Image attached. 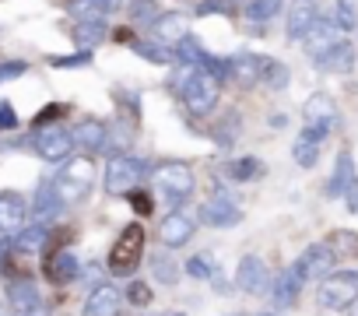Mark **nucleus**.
Listing matches in <instances>:
<instances>
[{
	"label": "nucleus",
	"mask_w": 358,
	"mask_h": 316,
	"mask_svg": "<svg viewBox=\"0 0 358 316\" xmlns=\"http://www.w3.org/2000/svg\"><path fill=\"white\" fill-rule=\"evenodd\" d=\"M172 88H176V95L183 99V106H187L194 116L215 113L218 95H222L218 78H215L208 67H201V64H183V67H179V74L172 78Z\"/></svg>",
	"instance_id": "1"
},
{
	"label": "nucleus",
	"mask_w": 358,
	"mask_h": 316,
	"mask_svg": "<svg viewBox=\"0 0 358 316\" xmlns=\"http://www.w3.org/2000/svg\"><path fill=\"white\" fill-rule=\"evenodd\" d=\"M151 187L165 201V208L176 211L179 204L194 194L197 180H194V169L187 162H162L158 169H151Z\"/></svg>",
	"instance_id": "2"
},
{
	"label": "nucleus",
	"mask_w": 358,
	"mask_h": 316,
	"mask_svg": "<svg viewBox=\"0 0 358 316\" xmlns=\"http://www.w3.org/2000/svg\"><path fill=\"white\" fill-rule=\"evenodd\" d=\"M144 225H137V222H130L120 236H116V243L109 246V271L113 274H120V278H130L134 271H137V264H141V257H144Z\"/></svg>",
	"instance_id": "3"
},
{
	"label": "nucleus",
	"mask_w": 358,
	"mask_h": 316,
	"mask_svg": "<svg viewBox=\"0 0 358 316\" xmlns=\"http://www.w3.org/2000/svg\"><path fill=\"white\" fill-rule=\"evenodd\" d=\"M148 176H151V169H148L144 158H134V155L123 151V155H113L109 166H106V190L127 197V194L137 190Z\"/></svg>",
	"instance_id": "4"
},
{
	"label": "nucleus",
	"mask_w": 358,
	"mask_h": 316,
	"mask_svg": "<svg viewBox=\"0 0 358 316\" xmlns=\"http://www.w3.org/2000/svg\"><path fill=\"white\" fill-rule=\"evenodd\" d=\"M53 183H57L64 204H78V201L88 197V190H92V183H95V162H92L88 155L71 158V162L60 169V176H57Z\"/></svg>",
	"instance_id": "5"
},
{
	"label": "nucleus",
	"mask_w": 358,
	"mask_h": 316,
	"mask_svg": "<svg viewBox=\"0 0 358 316\" xmlns=\"http://www.w3.org/2000/svg\"><path fill=\"white\" fill-rule=\"evenodd\" d=\"M316 295H320L323 309H334V313L351 309L358 302V271H334V274H327L320 281Z\"/></svg>",
	"instance_id": "6"
},
{
	"label": "nucleus",
	"mask_w": 358,
	"mask_h": 316,
	"mask_svg": "<svg viewBox=\"0 0 358 316\" xmlns=\"http://www.w3.org/2000/svg\"><path fill=\"white\" fill-rule=\"evenodd\" d=\"M302 116H306L302 137H309V141L320 144V141L334 130V123H337V106H334V99H330L327 92H313V95L306 99V106H302Z\"/></svg>",
	"instance_id": "7"
},
{
	"label": "nucleus",
	"mask_w": 358,
	"mask_h": 316,
	"mask_svg": "<svg viewBox=\"0 0 358 316\" xmlns=\"http://www.w3.org/2000/svg\"><path fill=\"white\" fill-rule=\"evenodd\" d=\"M74 130H64V127H39L36 130V151L43 162H64L74 151Z\"/></svg>",
	"instance_id": "8"
},
{
	"label": "nucleus",
	"mask_w": 358,
	"mask_h": 316,
	"mask_svg": "<svg viewBox=\"0 0 358 316\" xmlns=\"http://www.w3.org/2000/svg\"><path fill=\"white\" fill-rule=\"evenodd\" d=\"M204 225H211V229H236L239 222H243V211L225 197V194H215L211 201H204L201 204V215H197Z\"/></svg>",
	"instance_id": "9"
},
{
	"label": "nucleus",
	"mask_w": 358,
	"mask_h": 316,
	"mask_svg": "<svg viewBox=\"0 0 358 316\" xmlns=\"http://www.w3.org/2000/svg\"><path fill=\"white\" fill-rule=\"evenodd\" d=\"M334 264H337V253H334L330 243H313V246H306V253L299 257V271H302L306 278H316V281H323L327 274H334Z\"/></svg>",
	"instance_id": "10"
},
{
	"label": "nucleus",
	"mask_w": 358,
	"mask_h": 316,
	"mask_svg": "<svg viewBox=\"0 0 358 316\" xmlns=\"http://www.w3.org/2000/svg\"><path fill=\"white\" fill-rule=\"evenodd\" d=\"M43 274L53 281V285H71L81 278V264L71 250H50L46 260H43Z\"/></svg>",
	"instance_id": "11"
},
{
	"label": "nucleus",
	"mask_w": 358,
	"mask_h": 316,
	"mask_svg": "<svg viewBox=\"0 0 358 316\" xmlns=\"http://www.w3.org/2000/svg\"><path fill=\"white\" fill-rule=\"evenodd\" d=\"M25 218H29V204H25L22 194H15V190L0 194V232H4V236H18L25 229Z\"/></svg>",
	"instance_id": "12"
},
{
	"label": "nucleus",
	"mask_w": 358,
	"mask_h": 316,
	"mask_svg": "<svg viewBox=\"0 0 358 316\" xmlns=\"http://www.w3.org/2000/svg\"><path fill=\"white\" fill-rule=\"evenodd\" d=\"M190 236H194V218H190L187 211L176 208V211H169V215L162 218V246H165V250L187 246Z\"/></svg>",
	"instance_id": "13"
},
{
	"label": "nucleus",
	"mask_w": 358,
	"mask_h": 316,
	"mask_svg": "<svg viewBox=\"0 0 358 316\" xmlns=\"http://www.w3.org/2000/svg\"><path fill=\"white\" fill-rule=\"evenodd\" d=\"M151 32H155V39H158L162 46L172 50V46H179V43L190 36V22H187V15H179V11H165V15L155 18Z\"/></svg>",
	"instance_id": "14"
},
{
	"label": "nucleus",
	"mask_w": 358,
	"mask_h": 316,
	"mask_svg": "<svg viewBox=\"0 0 358 316\" xmlns=\"http://www.w3.org/2000/svg\"><path fill=\"white\" fill-rule=\"evenodd\" d=\"M236 285L246 292V295H264L267 285H271V274L264 267L260 257H243L239 260V271H236Z\"/></svg>",
	"instance_id": "15"
},
{
	"label": "nucleus",
	"mask_w": 358,
	"mask_h": 316,
	"mask_svg": "<svg viewBox=\"0 0 358 316\" xmlns=\"http://www.w3.org/2000/svg\"><path fill=\"white\" fill-rule=\"evenodd\" d=\"M264 67H267V57H260V53H236V57H229V78L239 81L243 88L257 85L264 78Z\"/></svg>",
	"instance_id": "16"
},
{
	"label": "nucleus",
	"mask_w": 358,
	"mask_h": 316,
	"mask_svg": "<svg viewBox=\"0 0 358 316\" xmlns=\"http://www.w3.org/2000/svg\"><path fill=\"white\" fill-rule=\"evenodd\" d=\"M74 144L85 151V155H95V151H106L109 144V127L95 116H85L78 127H74Z\"/></svg>",
	"instance_id": "17"
},
{
	"label": "nucleus",
	"mask_w": 358,
	"mask_h": 316,
	"mask_svg": "<svg viewBox=\"0 0 358 316\" xmlns=\"http://www.w3.org/2000/svg\"><path fill=\"white\" fill-rule=\"evenodd\" d=\"M302 281H306V274L299 271V264L288 267V271H281L278 281H274V288H271L274 306H278V309H292V306L299 302V295H302Z\"/></svg>",
	"instance_id": "18"
},
{
	"label": "nucleus",
	"mask_w": 358,
	"mask_h": 316,
	"mask_svg": "<svg viewBox=\"0 0 358 316\" xmlns=\"http://www.w3.org/2000/svg\"><path fill=\"white\" fill-rule=\"evenodd\" d=\"M36 302H43V295H39V285L25 274V278H11L8 281V306L22 316V313H29Z\"/></svg>",
	"instance_id": "19"
},
{
	"label": "nucleus",
	"mask_w": 358,
	"mask_h": 316,
	"mask_svg": "<svg viewBox=\"0 0 358 316\" xmlns=\"http://www.w3.org/2000/svg\"><path fill=\"white\" fill-rule=\"evenodd\" d=\"M355 187V162H351V151H337L334 158V173L327 180V194L330 197H344Z\"/></svg>",
	"instance_id": "20"
},
{
	"label": "nucleus",
	"mask_w": 358,
	"mask_h": 316,
	"mask_svg": "<svg viewBox=\"0 0 358 316\" xmlns=\"http://www.w3.org/2000/svg\"><path fill=\"white\" fill-rule=\"evenodd\" d=\"M67 204H64V197H60V190H57V183H43L39 190H36V204H32V215H36V222H43V225H50L60 211H64Z\"/></svg>",
	"instance_id": "21"
},
{
	"label": "nucleus",
	"mask_w": 358,
	"mask_h": 316,
	"mask_svg": "<svg viewBox=\"0 0 358 316\" xmlns=\"http://www.w3.org/2000/svg\"><path fill=\"white\" fill-rule=\"evenodd\" d=\"M120 302H123V295L113 285H95L88 302H85V316H116Z\"/></svg>",
	"instance_id": "22"
},
{
	"label": "nucleus",
	"mask_w": 358,
	"mask_h": 316,
	"mask_svg": "<svg viewBox=\"0 0 358 316\" xmlns=\"http://www.w3.org/2000/svg\"><path fill=\"white\" fill-rule=\"evenodd\" d=\"M320 22V11L309 4V0H295V8L288 11V39H306L313 32V25Z\"/></svg>",
	"instance_id": "23"
},
{
	"label": "nucleus",
	"mask_w": 358,
	"mask_h": 316,
	"mask_svg": "<svg viewBox=\"0 0 358 316\" xmlns=\"http://www.w3.org/2000/svg\"><path fill=\"white\" fill-rule=\"evenodd\" d=\"M337 32H341V29H337L334 22H323V18H320V22L313 25V32H309V36L302 39L306 53H309L313 60H320V57H323V53H327V50H330V46L337 43Z\"/></svg>",
	"instance_id": "24"
},
{
	"label": "nucleus",
	"mask_w": 358,
	"mask_h": 316,
	"mask_svg": "<svg viewBox=\"0 0 358 316\" xmlns=\"http://www.w3.org/2000/svg\"><path fill=\"white\" fill-rule=\"evenodd\" d=\"M316 64H320L323 71H330V74H348V71L355 67V46H351L348 39H337Z\"/></svg>",
	"instance_id": "25"
},
{
	"label": "nucleus",
	"mask_w": 358,
	"mask_h": 316,
	"mask_svg": "<svg viewBox=\"0 0 358 316\" xmlns=\"http://www.w3.org/2000/svg\"><path fill=\"white\" fill-rule=\"evenodd\" d=\"M106 36H109L106 18H78V25H74V46H78V50H88V53H92Z\"/></svg>",
	"instance_id": "26"
},
{
	"label": "nucleus",
	"mask_w": 358,
	"mask_h": 316,
	"mask_svg": "<svg viewBox=\"0 0 358 316\" xmlns=\"http://www.w3.org/2000/svg\"><path fill=\"white\" fill-rule=\"evenodd\" d=\"M50 246V225H43V222H32V225H25L18 236H15V250L25 257V253H43Z\"/></svg>",
	"instance_id": "27"
},
{
	"label": "nucleus",
	"mask_w": 358,
	"mask_h": 316,
	"mask_svg": "<svg viewBox=\"0 0 358 316\" xmlns=\"http://www.w3.org/2000/svg\"><path fill=\"white\" fill-rule=\"evenodd\" d=\"M120 8V0H67V11L74 18H109Z\"/></svg>",
	"instance_id": "28"
},
{
	"label": "nucleus",
	"mask_w": 358,
	"mask_h": 316,
	"mask_svg": "<svg viewBox=\"0 0 358 316\" xmlns=\"http://www.w3.org/2000/svg\"><path fill=\"white\" fill-rule=\"evenodd\" d=\"M225 176L236 180V183H250V180H260L264 176V162L260 158H232V162H225Z\"/></svg>",
	"instance_id": "29"
},
{
	"label": "nucleus",
	"mask_w": 358,
	"mask_h": 316,
	"mask_svg": "<svg viewBox=\"0 0 358 316\" xmlns=\"http://www.w3.org/2000/svg\"><path fill=\"white\" fill-rule=\"evenodd\" d=\"M130 50H134L137 57H144L148 64H158V67H165V64H172V60H176V53H172L169 46H162L158 39H151V43H148V39H137Z\"/></svg>",
	"instance_id": "30"
},
{
	"label": "nucleus",
	"mask_w": 358,
	"mask_h": 316,
	"mask_svg": "<svg viewBox=\"0 0 358 316\" xmlns=\"http://www.w3.org/2000/svg\"><path fill=\"white\" fill-rule=\"evenodd\" d=\"M327 243L334 246L337 260H358V232H351V229H334Z\"/></svg>",
	"instance_id": "31"
},
{
	"label": "nucleus",
	"mask_w": 358,
	"mask_h": 316,
	"mask_svg": "<svg viewBox=\"0 0 358 316\" xmlns=\"http://www.w3.org/2000/svg\"><path fill=\"white\" fill-rule=\"evenodd\" d=\"M281 0H250L246 4V18L250 22H274L278 15H281Z\"/></svg>",
	"instance_id": "32"
},
{
	"label": "nucleus",
	"mask_w": 358,
	"mask_h": 316,
	"mask_svg": "<svg viewBox=\"0 0 358 316\" xmlns=\"http://www.w3.org/2000/svg\"><path fill=\"white\" fill-rule=\"evenodd\" d=\"M151 271H155V278H158L162 285H176V281H179V264H176L172 257H165V250L151 257Z\"/></svg>",
	"instance_id": "33"
},
{
	"label": "nucleus",
	"mask_w": 358,
	"mask_h": 316,
	"mask_svg": "<svg viewBox=\"0 0 358 316\" xmlns=\"http://www.w3.org/2000/svg\"><path fill=\"white\" fill-rule=\"evenodd\" d=\"M158 15H162L158 0H130V22L134 25H155Z\"/></svg>",
	"instance_id": "34"
},
{
	"label": "nucleus",
	"mask_w": 358,
	"mask_h": 316,
	"mask_svg": "<svg viewBox=\"0 0 358 316\" xmlns=\"http://www.w3.org/2000/svg\"><path fill=\"white\" fill-rule=\"evenodd\" d=\"M215 257L211 253H194L190 260H187V274L190 278H197V281H211L215 278Z\"/></svg>",
	"instance_id": "35"
},
{
	"label": "nucleus",
	"mask_w": 358,
	"mask_h": 316,
	"mask_svg": "<svg viewBox=\"0 0 358 316\" xmlns=\"http://www.w3.org/2000/svg\"><path fill=\"white\" fill-rule=\"evenodd\" d=\"M292 158H295V162H299L302 169H313V166L320 162V144H316V141H309V137H302V141H295Z\"/></svg>",
	"instance_id": "36"
},
{
	"label": "nucleus",
	"mask_w": 358,
	"mask_h": 316,
	"mask_svg": "<svg viewBox=\"0 0 358 316\" xmlns=\"http://www.w3.org/2000/svg\"><path fill=\"white\" fill-rule=\"evenodd\" d=\"M264 81H267V88H278V92H281V88H288V81H292V78H288V67H285V64H278V60H271V57H267Z\"/></svg>",
	"instance_id": "37"
},
{
	"label": "nucleus",
	"mask_w": 358,
	"mask_h": 316,
	"mask_svg": "<svg viewBox=\"0 0 358 316\" xmlns=\"http://www.w3.org/2000/svg\"><path fill=\"white\" fill-rule=\"evenodd\" d=\"M215 141L222 144V148H232L236 141H239V116H225V123H218L215 127Z\"/></svg>",
	"instance_id": "38"
},
{
	"label": "nucleus",
	"mask_w": 358,
	"mask_h": 316,
	"mask_svg": "<svg viewBox=\"0 0 358 316\" xmlns=\"http://www.w3.org/2000/svg\"><path fill=\"white\" fill-rule=\"evenodd\" d=\"M334 25H337L341 32H351V29L358 25V11H355V4H351V0H337V11H334Z\"/></svg>",
	"instance_id": "39"
},
{
	"label": "nucleus",
	"mask_w": 358,
	"mask_h": 316,
	"mask_svg": "<svg viewBox=\"0 0 358 316\" xmlns=\"http://www.w3.org/2000/svg\"><path fill=\"white\" fill-rule=\"evenodd\" d=\"M127 299H130V306L144 309V306H151V288H148L144 281H130V285H127Z\"/></svg>",
	"instance_id": "40"
},
{
	"label": "nucleus",
	"mask_w": 358,
	"mask_h": 316,
	"mask_svg": "<svg viewBox=\"0 0 358 316\" xmlns=\"http://www.w3.org/2000/svg\"><path fill=\"white\" fill-rule=\"evenodd\" d=\"M25 71H29V64H25V60H8V64H0V85L22 78Z\"/></svg>",
	"instance_id": "41"
},
{
	"label": "nucleus",
	"mask_w": 358,
	"mask_h": 316,
	"mask_svg": "<svg viewBox=\"0 0 358 316\" xmlns=\"http://www.w3.org/2000/svg\"><path fill=\"white\" fill-rule=\"evenodd\" d=\"M127 201L134 204V211H137V215H151V194H148V190H141V187H137V190H130V194H127Z\"/></svg>",
	"instance_id": "42"
},
{
	"label": "nucleus",
	"mask_w": 358,
	"mask_h": 316,
	"mask_svg": "<svg viewBox=\"0 0 358 316\" xmlns=\"http://www.w3.org/2000/svg\"><path fill=\"white\" fill-rule=\"evenodd\" d=\"M88 60H92V53H88V50H78L74 57H53L50 64H53V67H81V64H88Z\"/></svg>",
	"instance_id": "43"
},
{
	"label": "nucleus",
	"mask_w": 358,
	"mask_h": 316,
	"mask_svg": "<svg viewBox=\"0 0 358 316\" xmlns=\"http://www.w3.org/2000/svg\"><path fill=\"white\" fill-rule=\"evenodd\" d=\"M64 113H67V106H60V102H53V106H50V109H43V113H39V116H36V123H32V127H36V130H39V127H46V123H50V120H60V116H64Z\"/></svg>",
	"instance_id": "44"
},
{
	"label": "nucleus",
	"mask_w": 358,
	"mask_h": 316,
	"mask_svg": "<svg viewBox=\"0 0 358 316\" xmlns=\"http://www.w3.org/2000/svg\"><path fill=\"white\" fill-rule=\"evenodd\" d=\"M18 127V113L11 109V102H0V130H15Z\"/></svg>",
	"instance_id": "45"
},
{
	"label": "nucleus",
	"mask_w": 358,
	"mask_h": 316,
	"mask_svg": "<svg viewBox=\"0 0 358 316\" xmlns=\"http://www.w3.org/2000/svg\"><path fill=\"white\" fill-rule=\"evenodd\" d=\"M99 278H102V267H99V264L81 267V281H99Z\"/></svg>",
	"instance_id": "46"
},
{
	"label": "nucleus",
	"mask_w": 358,
	"mask_h": 316,
	"mask_svg": "<svg viewBox=\"0 0 358 316\" xmlns=\"http://www.w3.org/2000/svg\"><path fill=\"white\" fill-rule=\"evenodd\" d=\"M22 316H50V302H36L29 313H22Z\"/></svg>",
	"instance_id": "47"
},
{
	"label": "nucleus",
	"mask_w": 358,
	"mask_h": 316,
	"mask_svg": "<svg viewBox=\"0 0 358 316\" xmlns=\"http://www.w3.org/2000/svg\"><path fill=\"white\" fill-rule=\"evenodd\" d=\"M0 316H15V309H11V306H4V302H0Z\"/></svg>",
	"instance_id": "48"
},
{
	"label": "nucleus",
	"mask_w": 358,
	"mask_h": 316,
	"mask_svg": "<svg viewBox=\"0 0 358 316\" xmlns=\"http://www.w3.org/2000/svg\"><path fill=\"white\" fill-rule=\"evenodd\" d=\"M348 316H358V302H355V306H351V313H348Z\"/></svg>",
	"instance_id": "49"
},
{
	"label": "nucleus",
	"mask_w": 358,
	"mask_h": 316,
	"mask_svg": "<svg viewBox=\"0 0 358 316\" xmlns=\"http://www.w3.org/2000/svg\"><path fill=\"white\" fill-rule=\"evenodd\" d=\"M260 316H274V313H260Z\"/></svg>",
	"instance_id": "50"
},
{
	"label": "nucleus",
	"mask_w": 358,
	"mask_h": 316,
	"mask_svg": "<svg viewBox=\"0 0 358 316\" xmlns=\"http://www.w3.org/2000/svg\"><path fill=\"white\" fill-rule=\"evenodd\" d=\"M183 4H194V0H183Z\"/></svg>",
	"instance_id": "51"
},
{
	"label": "nucleus",
	"mask_w": 358,
	"mask_h": 316,
	"mask_svg": "<svg viewBox=\"0 0 358 316\" xmlns=\"http://www.w3.org/2000/svg\"><path fill=\"white\" fill-rule=\"evenodd\" d=\"M176 316H183V313H176Z\"/></svg>",
	"instance_id": "52"
}]
</instances>
